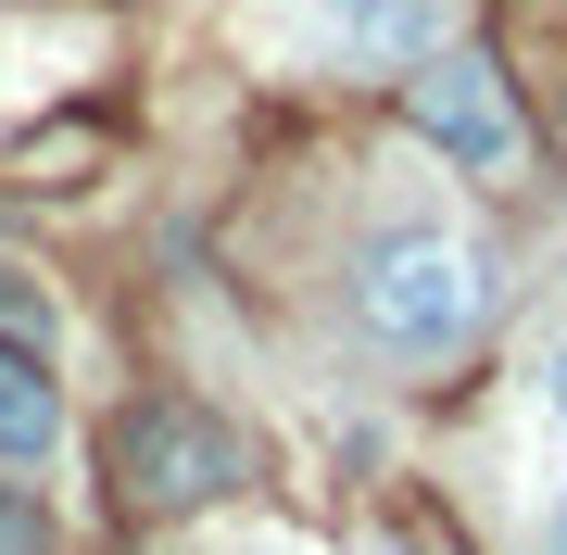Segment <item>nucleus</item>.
Wrapping results in <instances>:
<instances>
[{
	"instance_id": "obj_1",
	"label": "nucleus",
	"mask_w": 567,
	"mask_h": 555,
	"mask_svg": "<svg viewBox=\"0 0 567 555\" xmlns=\"http://www.w3.org/2000/svg\"><path fill=\"white\" fill-rule=\"evenodd\" d=\"M480 316H492V278H480L466 240H442V227H379V240L353 253V329L379 353H404V367L466 353Z\"/></svg>"
},
{
	"instance_id": "obj_2",
	"label": "nucleus",
	"mask_w": 567,
	"mask_h": 555,
	"mask_svg": "<svg viewBox=\"0 0 567 555\" xmlns=\"http://www.w3.org/2000/svg\"><path fill=\"white\" fill-rule=\"evenodd\" d=\"M114 505L126 517H189V505H215V493H240L252 480V442L227 430V417H203V404H126L114 417Z\"/></svg>"
},
{
	"instance_id": "obj_3",
	"label": "nucleus",
	"mask_w": 567,
	"mask_h": 555,
	"mask_svg": "<svg viewBox=\"0 0 567 555\" xmlns=\"http://www.w3.org/2000/svg\"><path fill=\"white\" fill-rule=\"evenodd\" d=\"M416 140L442 152V165H466V177H505L517 165V114H505V76H492L480 51H442V63H416Z\"/></svg>"
},
{
	"instance_id": "obj_4",
	"label": "nucleus",
	"mask_w": 567,
	"mask_h": 555,
	"mask_svg": "<svg viewBox=\"0 0 567 555\" xmlns=\"http://www.w3.org/2000/svg\"><path fill=\"white\" fill-rule=\"evenodd\" d=\"M316 13H328V39L353 63H442L454 0H316Z\"/></svg>"
},
{
	"instance_id": "obj_5",
	"label": "nucleus",
	"mask_w": 567,
	"mask_h": 555,
	"mask_svg": "<svg viewBox=\"0 0 567 555\" xmlns=\"http://www.w3.org/2000/svg\"><path fill=\"white\" fill-rule=\"evenodd\" d=\"M63 442V391L39 379V353H0V467H51Z\"/></svg>"
},
{
	"instance_id": "obj_6",
	"label": "nucleus",
	"mask_w": 567,
	"mask_h": 555,
	"mask_svg": "<svg viewBox=\"0 0 567 555\" xmlns=\"http://www.w3.org/2000/svg\"><path fill=\"white\" fill-rule=\"evenodd\" d=\"M51 341H63V316H51V290L25 278V266H0V353H39V367H51Z\"/></svg>"
},
{
	"instance_id": "obj_7",
	"label": "nucleus",
	"mask_w": 567,
	"mask_h": 555,
	"mask_svg": "<svg viewBox=\"0 0 567 555\" xmlns=\"http://www.w3.org/2000/svg\"><path fill=\"white\" fill-rule=\"evenodd\" d=\"M543 555H567V493H555V505H543Z\"/></svg>"
},
{
	"instance_id": "obj_8",
	"label": "nucleus",
	"mask_w": 567,
	"mask_h": 555,
	"mask_svg": "<svg viewBox=\"0 0 567 555\" xmlns=\"http://www.w3.org/2000/svg\"><path fill=\"white\" fill-rule=\"evenodd\" d=\"M543 379H555V417H567V341H555V367H543Z\"/></svg>"
},
{
	"instance_id": "obj_9",
	"label": "nucleus",
	"mask_w": 567,
	"mask_h": 555,
	"mask_svg": "<svg viewBox=\"0 0 567 555\" xmlns=\"http://www.w3.org/2000/svg\"><path fill=\"white\" fill-rule=\"evenodd\" d=\"M391 555H429V543H391Z\"/></svg>"
}]
</instances>
